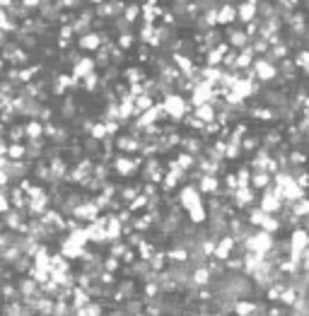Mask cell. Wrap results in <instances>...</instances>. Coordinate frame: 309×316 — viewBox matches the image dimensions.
Wrapping results in <instances>:
<instances>
[{"label": "cell", "mask_w": 309, "mask_h": 316, "mask_svg": "<svg viewBox=\"0 0 309 316\" xmlns=\"http://www.w3.org/2000/svg\"><path fill=\"white\" fill-rule=\"evenodd\" d=\"M225 36H227V44H230L235 51H247L249 46H251V36L247 34V29L230 27V29L225 32Z\"/></svg>", "instance_id": "obj_1"}, {"label": "cell", "mask_w": 309, "mask_h": 316, "mask_svg": "<svg viewBox=\"0 0 309 316\" xmlns=\"http://www.w3.org/2000/svg\"><path fill=\"white\" fill-rule=\"evenodd\" d=\"M164 109H167V114L174 119V121H179V119H184L186 111H188V106H186L184 97L182 94H167V99H164Z\"/></svg>", "instance_id": "obj_2"}, {"label": "cell", "mask_w": 309, "mask_h": 316, "mask_svg": "<svg viewBox=\"0 0 309 316\" xmlns=\"http://www.w3.org/2000/svg\"><path fill=\"white\" fill-rule=\"evenodd\" d=\"M239 19V10L232 2H222L218 10V27H232Z\"/></svg>", "instance_id": "obj_3"}, {"label": "cell", "mask_w": 309, "mask_h": 316, "mask_svg": "<svg viewBox=\"0 0 309 316\" xmlns=\"http://www.w3.org/2000/svg\"><path fill=\"white\" fill-rule=\"evenodd\" d=\"M278 65L271 63L268 58H258L256 63H254V72H256V77L261 80V82H268V80H273L275 75H278Z\"/></svg>", "instance_id": "obj_4"}, {"label": "cell", "mask_w": 309, "mask_h": 316, "mask_svg": "<svg viewBox=\"0 0 309 316\" xmlns=\"http://www.w3.org/2000/svg\"><path fill=\"white\" fill-rule=\"evenodd\" d=\"M104 46V36L99 32H90L85 36H77V49L82 51H99Z\"/></svg>", "instance_id": "obj_5"}, {"label": "cell", "mask_w": 309, "mask_h": 316, "mask_svg": "<svg viewBox=\"0 0 309 316\" xmlns=\"http://www.w3.org/2000/svg\"><path fill=\"white\" fill-rule=\"evenodd\" d=\"M283 195L278 193V191L273 189V191H266L263 193V198H261V210L263 212H268V215H273V212H278L280 208H283Z\"/></svg>", "instance_id": "obj_6"}, {"label": "cell", "mask_w": 309, "mask_h": 316, "mask_svg": "<svg viewBox=\"0 0 309 316\" xmlns=\"http://www.w3.org/2000/svg\"><path fill=\"white\" fill-rule=\"evenodd\" d=\"M237 10H239V22H244V24L258 19V0H244L237 5Z\"/></svg>", "instance_id": "obj_7"}, {"label": "cell", "mask_w": 309, "mask_h": 316, "mask_svg": "<svg viewBox=\"0 0 309 316\" xmlns=\"http://www.w3.org/2000/svg\"><path fill=\"white\" fill-rule=\"evenodd\" d=\"M179 200H182V205H184L186 210H193V208H200L203 203H200V191L193 189V186H184L182 193H179Z\"/></svg>", "instance_id": "obj_8"}, {"label": "cell", "mask_w": 309, "mask_h": 316, "mask_svg": "<svg viewBox=\"0 0 309 316\" xmlns=\"http://www.w3.org/2000/svg\"><path fill=\"white\" fill-rule=\"evenodd\" d=\"M94 68H97V61H92V58H80L77 63L73 65V77L85 80V77H90V75L94 72Z\"/></svg>", "instance_id": "obj_9"}, {"label": "cell", "mask_w": 309, "mask_h": 316, "mask_svg": "<svg viewBox=\"0 0 309 316\" xmlns=\"http://www.w3.org/2000/svg\"><path fill=\"white\" fill-rule=\"evenodd\" d=\"M114 169H116V174H121V176H128V174H133V172L138 169V159H128V157H116V159H114Z\"/></svg>", "instance_id": "obj_10"}, {"label": "cell", "mask_w": 309, "mask_h": 316, "mask_svg": "<svg viewBox=\"0 0 309 316\" xmlns=\"http://www.w3.org/2000/svg\"><path fill=\"white\" fill-rule=\"evenodd\" d=\"M172 61H174V65H179V72H182V75H186V77H191V75L196 72V65H193V61H191L188 56H184V53H174V56H172Z\"/></svg>", "instance_id": "obj_11"}, {"label": "cell", "mask_w": 309, "mask_h": 316, "mask_svg": "<svg viewBox=\"0 0 309 316\" xmlns=\"http://www.w3.org/2000/svg\"><path fill=\"white\" fill-rule=\"evenodd\" d=\"M193 116H196V119H200L203 123H215L218 111H215V106H213V104H203V106H196Z\"/></svg>", "instance_id": "obj_12"}, {"label": "cell", "mask_w": 309, "mask_h": 316, "mask_svg": "<svg viewBox=\"0 0 309 316\" xmlns=\"http://www.w3.org/2000/svg\"><path fill=\"white\" fill-rule=\"evenodd\" d=\"M24 130H27V138H29V140H39V138L46 133V123L39 121V119H32V121L24 126Z\"/></svg>", "instance_id": "obj_13"}, {"label": "cell", "mask_w": 309, "mask_h": 316, "mask_svg": "<svg viewBox=\"0 0 309 316\" xmlns=\"http://www.w3.org/2000/svg\"><path fill=\"white\" fill-rule=\"evenodd\" d=\"M5 227H7V229H24V222H22L19 210H10V212H5Z\"/></svg>", "instance_id": "obj_14"}, {"label": "cell", "mask_w": 309, "mask_h": 316, "mask_svg": "<svg viewBox=\"0 0 309 316\" xmlns=\"http://www.w3.org/2000/svg\"><path fill=\"white\" fill-rule=\"evenodd\" d=\"M7 157L15 159V162L24 159V157H27V145H22V142H10V145H7Z\"/></svg>", "instance_id": "obj_15"}, {"label": "cell", "mask_w": 309, "mask_h": 316, "mask_svg": "<svg viewBox=\"0 0 309 316\" xmlns=\"http://www.w3.org/2000/svg\"><path fill=\"white\" fill-rule=\"evenodd\" d=\"M116 147L124 150V152H135V150H140V142L135 140V135H130V138H119Z\"/></svg>", "instance_id": "obj_16"}, {"label": "cell", "mask_w": 309, "mask_h": 316, "mask_svg": "<svg viewBox=\"0 0 309 316\" xmlns=\"http://www.w3.org/2000/svg\"><path fill=\"white\" fill-rule=\"evenodd\" d=\"M124 17L130 22V24H133L135 19H140V17H143V2H130V5L126 7Z\"/></svg>", "instance_id": "obj_17"}, {"label": "cell", "mask_w": 309, "mask_h": 316, "mask_svg": "<svg viewBox=\"0 0 309 316\" xmlns=\"http://www.w3.org/2000/svg\"><path fill=\"white\" fill-rule=\"evenodd\" d=\"M251 184H254L256 189H266V191H268V186H271V174H268V172H254Z\"/></svg>", "instance_id": "obj_18"}, {"label": "cell", "mask_w": 309, "mask_h": 316, "mask_svg": "<svg viewBox=\"0 0 309 316\" xmlns=\"http://www.w3.org/2000/svg\"><path fill=\"white\" fill-rule=\"evenodd\" d=\"M235 198H237V205L242 208V205H249V203H254V191L251 186L249 189H237L235 191Z\"/></svg>", "instance_id": "obj_19"}, {"label": "cell", "mask_w": 309, "mask_h": 316, "mask_svg": "<svg viewBox=\"0 0 309 316\" xmlns=\"http://www.w3.org/2000/svg\"><path fill=\"white\" fill-rule=\"evenodd\" d=\"M218 186H220V181H218L215 176H203L200 184H198V191H203V193H215Z\"/></svg>", "instance_id": "obj_20"}, {"label": "cell", "mask_w": 309, "mask_h": 316, "mask_svg": "<svg viewBox=\"0 0 309 316\" xmlns=\"http://www.w3.org/2000/svg\"><path fill=\"white\" fill-rule=\"evenodd\" d=\"M261 229L263 232H278L280 229V222H278V217H273V215H266V220H263V225H261Z\"/></svg>", "instance_id": "obj_21"}, {"label": "cell", "mask_w": 309, "mask_h": 316, "mask_svg": "<svg viewBox=\"0 0 309 316\" xmlns=\"http://www.w3.org/2000/svg\"><path fill=\"white\" fill-rule=\"evenodd\" d=\"M90 133H92V138H94V140H102V138H107V135H109V130H107V123H94Z\"/></svg>", "instance_id": "obj_22"}, {"label": "cell", "mask_w": 309, "mask_h": 316, "mask_svg": "<svg viewBox=\"0 0 309 316\" xmlns=\"http://www.w3.org/2000/svg\"><path fill=\"white\" fill-rule=\"evenodd\" d=\"M133 41H135V36H133V34H121V36H119V41H116V46H119L121 51H128V49L133 46Z\"/></svg>", "instance_id": "obj_23"}, {"label": "cell", "mask_w": 309, "mask_h": 316, "mask_svg": "<svg viewBox=\"0 0 309 316\" xmlns=\"http://www.w3.org/2000/svg\"><path fill=\"white\" fill-rule=\"evenodd\" d=\"M188 215H191L193 222H203V220H205V208H203V205H200V208H193V210H188Z\"/></svg>", "instance_id": "obj_24"}, {"label": "cell", "mask_w": 309, "mask_h": 316, "mask_svg": "<svg viewBox=\"0 0 309 316\" xmlns=\"http://www.w3.org/2000/svg\"><path fill=\"white\" fill-rule=\"evenodd\" d=\"M97 85H99V75L97 72H92L90 77H85V89L92 92V89H97Z\"/></svg>", "instance_id": "obj_25"}, {"label": "cell", "mask_w": 309, "mask_h": 316, "mask_svg": "<svg viewBox=\"0 0 309 316\" xmlns=\"http://www.w3.org/2000/svg\"><path fill=\"white\" fill-rule=\"evenodd\" d=\"M19 2H22V7H27L29 12L41 10V5H44V0H19Z\"/></svg>", "instance_id": "obj_26"}, {"label": "cell", "mask_w": 309, "mask_h": 316, "mask_svg": "<svg viewBox=\"0 0 309 316\" xmlns=\"http://www.w3.org/2000/svg\"><path fill=\"white\" fill-rule=\"evenodd\" d=\"M145 203H147V198H145V195H138V198H135V200L130 203V210H140V208H143Z\"/></svg>", "instance_id": "obj_27"}, {"label": "cell", "mask_w": 309, "mask_h": 316, "mask_svg": "<svg viewBox=\"0 0 309 316\" xmlns=\"http://www.w3.org/2000/svg\"><path fill=\"white\" fill-rule=\"evenodd\" d=\"M242 147H244V150H256V140H254V138H244Z\"/></svg>", "instance_id": "obj_28"}, {"label": "cell", "mask_w": 309, "mask_h": 316, "mask_svg": "<svg viewBox=\"0 0 309 316\" xmlns=\"http://www.w3.org/2000/svg\"><path fill=\"white\" fill-rule=\"evenodd\" d=\"M15 2H17V0H0V7H2V10H10Z\"/></svg>", "instance_id": "obj_29"}, {"label": "cell", "mask_w": 309, "mask_h": 316, "mask_svg": "<svg viewBox=\"0 0 309 316\" xmlns=\"http://www.w3.org/2000/svg\"><path fill=\"white\" fill-rule=\"evenodd\" d=\"M87 2H92V5H97V7H99V5H102V2H107V0H87Z\"/></svg>", "instance_id": "obj_30"}, {"label": "cell", "mask_w": 309, "mask_h": 316, "mask_svg": "<svg viewBox=\"0 0 309 316\" xmlns=\"http://www.w3.org/2000/svg\"><path fill=\"white\" fill-rule=\"evenodd\" d=\"M177 2H182V5H186V2H191V0H177Z\"/></svg>", "instance_id": "obj_31"}, {"label": "cell", "mask_w": 309, "mask_h": 316, "mask_svg": "<svg viewBox=\"0 0 309 316\" xmlns=\"http://www.w3.org/2000/svg\"><path fill=\"white\" fill-rule=\"evenodd\" d=\"M305 5H307V10H309V0H305Z\"/></svg>", "instance_id": "obj_32"}]
</instances>
